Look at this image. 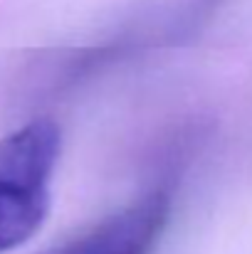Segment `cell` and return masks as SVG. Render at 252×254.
Returning a JSON list of instances; mask_svg holds the SVG:
<instances>
[{
  "mask_svg": "<svg viewBox=\"0 0 252 254\" xmlns=\"http://www.w3.org/2000/svg\"><path fill=\"white\" fill-rule=\"evenodd\" d=\"M62 133L35 119L0 138V254L30 242L47 220Z\"/></svg>",
  "mask_w": 252,
  "mask_h": 254,
  "instance_id": "obj_1",
  "label": "cell"
},
{
  "mask_svg": "<svg viewBox=\"0 0 252 254\" xmlns=\"http://www.w3.org/2000/svg\"><path fill=\"white\" fill-rule=\"evenodd\" d=\"M168 217V192L154 190L55 254H154Z\"/></svg>",
  "mask_w": 252,
  "mask_h": 254,
  "instance_id": "obj_2",
  "label": "cell"
}]
</instances>
